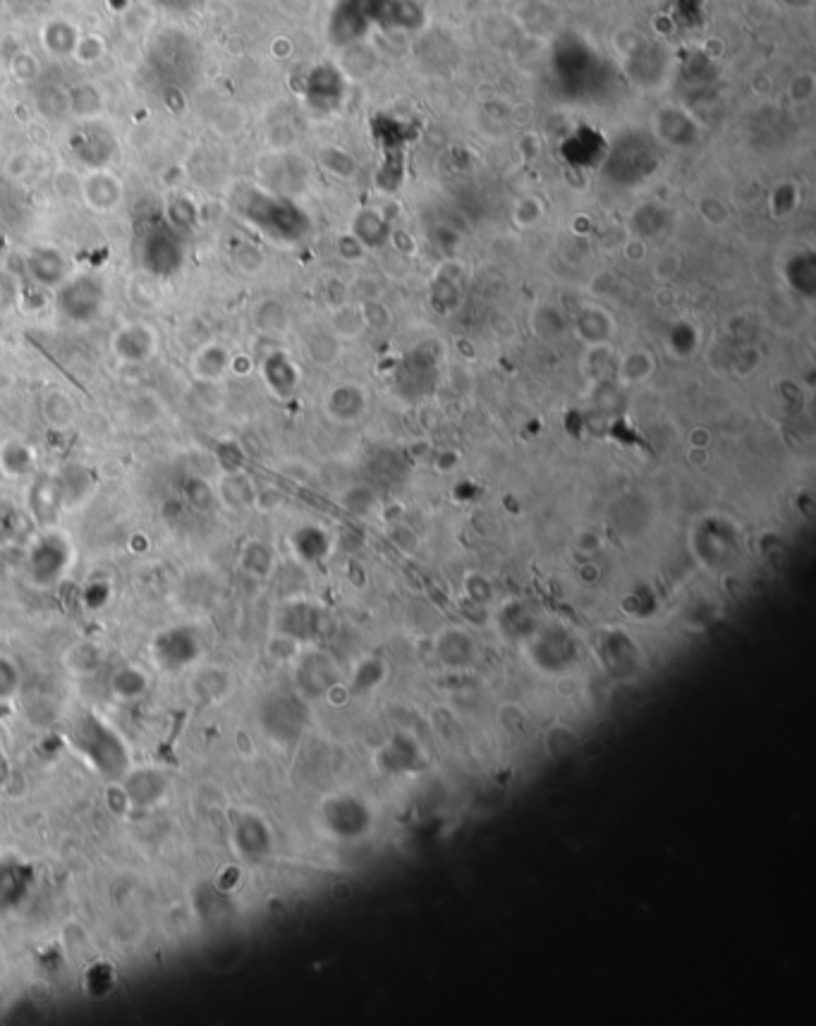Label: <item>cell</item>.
Instances as JSON below:
<instances>
[{
  "label": "cell",
  "instance_id": "obj_2",
  "mask_svg": "<svg viewBox=\"0 0 816 1026\" xmlns=\"http://www.w3.org/2000/svg\"><path fill=\"white\" fill-rule=\"evenodd\" d=\"M110 352L123 364H147L158 354V333L148 323L129 321L113 333Z\"/></svg>",
  "mask_w": 816,
  "mask_h": 1026
},
{
  "label": "cell",
  "instance_id": "obj_4",
  "mask_svg": "<svg viewBox=\"0 0 816 1026\" xmlns=\"http://www.w3.org/2000/svg\"><path fill=\"white\" fill-rule=\"evenodd\" d=\"M26 269H29V276L39 282V285H44V288H58L60 282L67 278V261H65V257L60 251L48 249V247L34 249L32 257L26 259Z\"/></svg>",
  "mask_w": 816,
  "mask_h": 1026
},
{
  "label": "cell",
  "instance_id": "obj_5",
  "mask_svg": "<svg viewBox=\"0 0 816 1026\" xmlns=\"http://www.w3.org/2000/svg\"><path fill=\"white\" fill-rule=\"evenodd\" d=\"M261 376L264 383L269 385L270 391L276 392L278 398H288L290 392L295 391L297 385V369L290 361L288 354L283 352H270L264 361H261Z\"/></svg>",
  "mask_w": 816,
  "mask_h": 1026
},
{
  "label": "cell",
  "instance_id": "obj_1",
  "mask_svg": "<svg viewBox=\"0 0 816 1026\" xmlns=\"http://www.w3.org/2000/svg\"><path fill=\"white\" fill-rule=\"evenodd\" d=\"M106 282L103 278L91 276V273H79V276H67L58 288H56V309L65 321L75 326H89L97 319H101L103 307H106Z\"/></svg>",
  "mask_w": 816,
  "mask_h": 1026
},
{
  "label": "cell",
  "instance_id": "obj_8",
  "mask_svg": "<svg viewBox=\"0 0 816 1026\" xmlns=\"http://www.w3.org/2000/svg\"><path fill=\"white\" fill-rule=\"evenodd\" d=\"M34 464V452L29 445H25L22 441H7L0 448V467L5 469V474L20 476L26 474Z\"/></svg>",
  "mask_w": 816,
  "mask_h": 1026
},
{
  "label": "cell",
  "instance_id": "obj_3",
  "mask_svg": "<svg viewBox=\"0 0 816 1026\" xmlns=\"http://www.w3.org/2000/svg\"><path fill=\"white\" fill-rule=\"evenodd\" d=\"M232 361L235 360H232L230 352L220 342H206L204 347H199L192 354L189 371H192V376L197 381L219 383V381H223L232 371Z\"/></svg>",
  "mask_w": 816,
  "mask_h": 1026
},
{
  "label": "cell",
  "instance_id": "obj_7",
  "mask_svg": "<svg viewBox=\"0 0 816 1026\" xmlns=\"http://www.w3.org/2000/svg\"><path fill=\"white\" fill-rule=\"evenodd\" d=\"M41 411H44V419L51 423L53 429H65V426H70L75 422V402L63 391L46 392Z\"/></svg>",
  "mask_w": 816,
  "mask_h": 1026
},
{
  "label": "cell",
  "instance_id": "obj_6",
  "mask_svg": "<svg viewBox=\"0 0 816 1026\" xmlns=\"http://www.w3.org/2000/svg\"><path fill=\"white\" fill-rule=\"evenodd\" d=\"M32 570L39 582H51L65 570V545L60 539L48 536L32 553Z\"/></svg>",
  "mask_w": 816,
  "mask_h": 1026
}]
</instances>
